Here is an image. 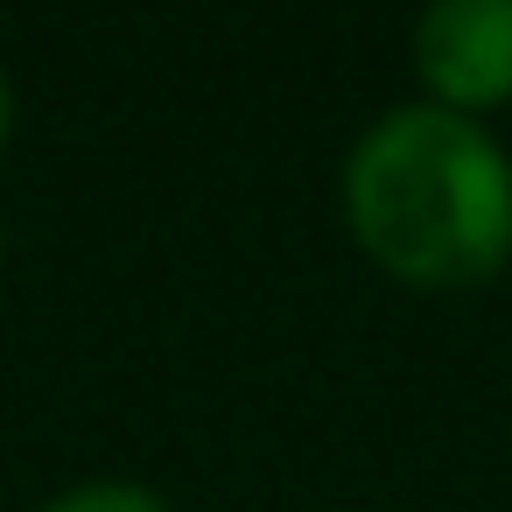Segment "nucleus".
<instances>
[{"instance_id":"2","label":"nucleus","mask_w":512,"mask_h":512,"mask_svg":"<svg viewBox=\"0 0 512 512\" xmlns=\"http://www.w3.org/2000/svg\"><path fill=\"white\" fill-rule=\"evenodd\" d=\"M414 78L428 106L484 120L512 99V0H435L414 15Z\"/></svg>"},{"instance_id":"1","label":"nucleus","mask_w":512,"mask_h":512,"mask_svg":"<svg viewBox=\"0 0 512 512\" xmlns=\"http://www.w3.org/2000/svg\"><path fill=\"white\" fill-rule=\"evenodd\" d=\"M344 225L400 288H484L512 260V148L428 99L386 106L344 155Z\"/></svg>"},{"instance_id":"4","label":"nucleus","mask_w":512,"mask_h":512,"mask_svg":"<svg viewBox=\"0 0 512 512\" xmlns=\"http://www.w3.org/2000/svg\"><path fill=\"white\" fill-rule=\"evenodd\" d=\"M8 134H15V85L0 71V148H8Z\"/></svg>"},{"instance_id":"3","label":"nucleus","mask_w":512,"mask_h":512,"mask_svg":"<svg viewBox=\"0 0 512 512\" xmlns=\"http://www.w3.org/2000/svg\"><path fill=\"white\" fill-rule=\"evenodd\" d=\"M43 512H169L148 484H127V477H92V484H71L57 491Z\"/></svg>"}]
</instances>
